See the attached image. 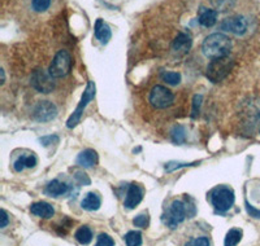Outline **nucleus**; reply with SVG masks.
<instances>
[{
  "instance_id": "14",
  "label": "nucleus",
  "mask_w": 260,
  "mask_h": 246,
  "mask_svg": "<svg viewBox=\"0 0 260 246\" xmlns=\"http://www.w3.org/2000/svg\"><path fill=\"white\" fill-rule=\"evenodd\" d=\"M217 16H219V12H217L216 9H210L202 7V8L199 9L198 15L199 24L203 27H212L213 25H216V22H217Z\"/></svg>"
},
{
  "instance_id": "33",
  "label": "nucleus",
  "mask_w": 260,
  "mask_h": 246,
  "mask_svg": "<svg viewBox=\"0 0 260 246\" xmlns=\"http://www.w3.org/2000/svg\"><path fill=\"white\" fill-rule=\"evenodd\" d=\"M0 73H2V83H4V80H6V75H4V70H3V69L0 70Z\"/></svg>"
},
{
  "instance_id": "2",
  "label": "nucleus",
  "mask_w": 260,
  "mask_h": 246,
  "mask_svg": "<svg viewBox=\"0 0 260 246\" xmlns=\"http://www.w3.org/2000/svg\"><path fill=\"white\" fill-rule=\"evenodd\" d=\"M234 62L229 57H221V59H215L208 64L207 66V78L212 83H219L225 79L228 74L233 69Z\"/></svg>"
},
{
  "instance_id": "11",
  "label": "nucleus",
  "mask_w": 260,
  "mask_h": 246,
  "mask_svg": "<svg viewBox=\"0 0 260 246\" xmlns=\"http://www.w3.org/2000/svg\"><path fill=\"white\" fill-rule=\"evenodd\" d=\"M143 198V191L142 188L137 184H130L129 189H127L126 197H125V208L132 210V209H136V206H138L141 203Z\"/></svg>"
},
{
  "instance_id": "30",
  "label": "nucleus",
  "mask_w": 260,
  "mask_h": 246,
  "mask_svg": "<svg viewBox=\"0 0 260 246\" xmlns=\"http://www.w3.org/2000/svg\"><path fill=\"white\" fill-rule=\"evenodd\" d=\"M186 246H210V240L207 237H198V238H191Z\"/></svg>"
},
{
  "instance_id": "13",
  "label": "nucleus",
  "mask_w": 260,
  "mask_h": 246,
  "mask_svg": "<svg viewBox=\"0 0 260 246\" xmlns=\"http://www.w3.org/2000/svg\"><path fill=\"white\" fill-rule=\"evenodd\" d=\"M94 34L95 38L101 42L102 44H107L112 38V31H111V27L104 22L102 18H98L96 22H95L94 27Z\"/></svg>"
},
{
  "instance_id": "28",
  "label": "nucleus",
  "mask_w": 260,
  "mask_h": 246,
  "mask_svg": "<svg viewBox=\"0 0 260 246\" xmlns=\"http://www.w3.org/2000/svg\"><path fill=\"white\" fill-rule=\"evenodd\" d=\"M133 224L139 228H147L148 224H150V218L147 214H139L138 217L134 218Z\"/></svg>"
},
{
  "instance_id": "21",
  "label": "nucleus",
  "mask_w": 260,
  "mask_h": 246,
  "mask_svg": "<svg viewBox=\"0 0 260 246\" xmlns=\"http://www.w3.org/2000/svg\"><path fill=\"white\" fill-rule=\"evenodd\" d=\"M242 236H243L242 229H238V228L231 229V231L226 233V236H225L224 245L225 246H236L237 243L242 240Z\"/></svg>"
},
{
  "instance_id": "8",
  "label": "nucleus",
  "mask_w": 260,
  "mask_h": 246,
  "mask_svg": "<svg viewBox=\"0 0 260 246\" xmlns=\"http://www.w3.org/2000/svg\"><path fill=\"white\" fill-rule=\"evenodd\" d=\"M175 95L164 86H155L150 92V103L156 109H166L173 104Z\"/></svg>"
},
{
  "instance_id": "26",
  "label": "nucleus",
  "mask_w": 260,
  "mask_h": 246,
  "mask_svg": "<svg viewBox=\"0 0 260 246\" xmlns=\"http://www.w3.org/2000/svg\"><path fill=\"white\" fill-rule=\"evenodd\" d=\"M51 2L52 0H31V7L38 13L46 12L51 7Z\"/></svg>"
},
{
  "instance_id": "12",
  "label": "nucleus",
  "mask_w": 260,
  "mask_h": 246,
  "mask_svg": "<svg viewBox=\"0 0 260 246\" xmlns=\"http://www.w3.org/2000/svg\"><path fill=\"white\" fill-rule=\"evenodd\" d=\"M192 46V39L186 32H180L172 44V50L177 55H186Z\"/></svg>"
},
{
  "instance_id": "3",
  "label": "nucleus",
  "mask_w": 260,
  "mask_h": 246,
  "mask_svg": "<svg viewBox=\"0 0 260 246\" xmlns=\"http://www.w3.org/2000/svg\"><path fill=\"white\" fill-rule=\"evenodd\" d=\"M95 94H96L95 83L92 82V80H90V82L87 83V86H86L85 91H83V95H82V97H81L80 104H78L77 108H76V110L73 111V114L69 117L68 122H67V127H68V129H74V127L77 126L78 123H80L86 106L89 105L90 101H92V100L95 99Z\"/></svg>"
},
{
  "instance_id": "25",
  "label": "nucleus",
  "mask_w": 260,
  "mask_h": 246,
  "mask_svg": "<svg viewBox=\"0 0 260 246\" xmlns=\"http://www.w3.org/2000/svg\"><path fill=\"white\" fill-rule=\"evenodd\" d=\"M186 139V132L182 126H176L175 129L172 130V140L176 144H182L185 143Z\"/></svg>"
},
{
  "instance_id": "24",
  "label": "nucleus",
  "mask_w": 260,
  "mask_h": 246,
  "mask_svg": "<svg viewBox=\"0 0 260 246\" xmlns=\"http://www.w3.org/2000/svg\"><path fill=\"white\" fill-rule=\"evenodd\" d=\"M161 78L164 82L171 86H177L181 82V74L175 73V71H166V73L161 74Z\"/></svg>"
},
{
  "instance_id": "32",
  "label": "nucleus",
  "mask_w": 260,
  "mask_h": 246,
  "mask_svg": "<svg viewBox=\"0 0 260 246\" xmlns=\"http://www.w3.org/2000/svg\"><path fill=\"white\" fill-rule=\"evenodd\" d=\"M9 219H8V214H7L6 210H2V224H0V227L2 228H6L7 224H8Z\"/></svg>"
},
{
  "instance_id": "31",
  "label": "nucleus",
  "mask_w": 260,
  "mask_h": 246,
  "mask_svg": "<svg viewBox=\"0 0 260 246\" xmlns=\"http://www.w3.org/2000/svg\"><path fill=\"white\" fill-rule=\"evenodd\" d=\"M246 210H247L250 217L255 218V219H260V210L255 209L254 206H251L248 202H246Z\"/></svg>"
},
{
  "instance_id": "29",
  "label": "nucleus",
  "mask_w": 260,
  "mask_h": 246,
  "mask_svg": "<svg viewBox=\"0 0 260 246\" xmlns=\"http://www.w3.org/2000/svg\"><path fill=\"white\" fill-rule=\"evenodd\" d=\"M202 95H195L194 99H192V111H191V117L197 118L199 115V111H201V105H202Z\"/></svg>"
},
{
  "instance_id": "23",
  "label": "nucleus",
  "mask_w": 260,
  "mask_h": 246,
  "mask_svg": "<svg viewBox=\"0 0 260 246\" xmlns=\"http://www.w3.org/2000/svg\"><path fill=\"white\" fill-rule=\"evenodd\" d=\"M126 246H141L142 245V234L138 231H130L125 234Z\"/></svg>"
},
{
  "instance_id": "5",
  "label": "nucleus",
  "mask_w": 260,
  "mask_h": 246,
  "mask_svg": "<svg viewBox=\"0 0 260 246\" xmlns=\"http://www.w3.org/2000/svg\"><path fill=\"white\" fill-rule=\"evenodd\" d=\"M186 214V203L180 201V199H177V201H173V202L171 203V206L168 208V210L166 211V214L162 217V222L166 223L169 228L175 229L180 226L183 220H185Z\"/></svg>"
},
{
  "instance_id": "19",
  "label": "nucleus",
  "mask_w": 260,
  "mask_h": 246,
  "mask_svg": "<svg viewBox=\"0 0 260 246\" xmlns=\"http://www.w3.org/2000/svg\"><path fill=\"white\" fill-rule=\"evenodd\" d=\"M37 165V158L34 154H27V155H21L20 158L15 162L13 167L17 173L24 171L25 169H32Z\"/></svg>"
},
{
  "instance_id": "4",
  "label": "nucleus",
  "mask_w": 260,
  "mask_h": 246,
  "mask_svg": "<svg viewBox=\"0 0 260 246\" xmlns=\"http://www.w3.org/2000/svg\"><path fill=\"white\" fill-rule=\"evenodd\" d=\"M210 199L212 206L216 209V211L225 213V211H228L233 206L236 197H234L233 189H231V188L217 187L211 192Z\"/></svg>"
},
{
  "instance_id": "17",
  "label": "nucleus",
  "mask_w": 260,
  "mask_h": 246,
  "mask_svg": "<svg viewBox=\"0 0 260 246\" xmlns=\"http://www.w3.org/2000/svg\"><path fill=\"white\" fill-rule=\"evenodd\" d=\"M102 205V199L101 197L98 196L96 193L94 192H90L85 196V198L82 199V202H81V206H82L83 210L87 211H95L98 209L101 208Z\"/></svg>"
},
{
  "instance_id": "20",
  "label": "nucleus",
  "mask_w": 260,
  "mask_h": 246,
  "mask_svg": "<svg viewBox=\"0 0 260 246\" xmlns=\"http://www.w3.org/2000/svg\"><path fill=\"white\" fill-rule=\"evenodd\" d=\"M74 238L81 243V245H89L92 240V232L87 226H83L78 228L74 233Z\"/></svg>"
},
{
  "instance_id": "15",
  "label": "nucleus",
  "mask_w": 260,
  "mask_h": 246,
  "mask_svg": "<svg viewBox=\"0 0 260 246\" xmlns=\"http://www.w3.org/2000/svg\"><path fill=\"white\" fill-rule=\"evenodd\" d=\"M98 163V154L94 149H86L77 157V165L83 169H90Z\"/></svg>"
},
{
  "instance_id": "9",
  "label": "nucleus",
  "mask_w": 260,
  "mask_h": 246,
  "mask_svg": "<svg viewBox=\"0 0 260 246\" xmlns=\"http://www.w3.org/2000/svg\"><path fill=\"white\" fill-rule=\"evenodd\" d=\"M56 115V106L53 105L51 101H47V100L38 101V104L34 108V111H32V117L38 122H48V120H52Z\"/></svg>"
},
{
  "instance_id": "6",
  "label": "nucleus",
  "mask_w": 260,
  "mask_h": 246,
  "mask_svg": "<svg viewBox=\"0 0 260 246\" xmlns=\"http://www.w3.org/2000/svg\"><path fill=\"white\" fill-rule=\"evenodd\" d=\"M72 70V57L68 51L61 50L55 55L51 64L48 73L53 78H64L68 75Z\"/></svg>"
},
{
  "instance_id": "1",
  "label": "nucleus",
  "mask_w": 260,
  "mask_h": 246,
  "mask_svg": "<svg viewBox=\"0 0 260 246\" xmlns=\"http://www.w3.org/2000/svg\"><path fill=\"white\" fill-rule=\"evenodd\" d=\"M231 50V38L225 35V34H221V32L211 34V35L204 39L203 44H202V51H203L204 56L211 60L226 57Z\"/></svg>"
},
{
  "instance_id": "16",
  "label": "nucleus",
  "mask_w": 260,
  "mask_h": 246,
  "mask_svg": "<svg viewBox=\"0 0 260 246\" xmlns=\"http://www.w3.org/2000/svg\"><path fill=\"white\" fill-rule=\"evenodd\" d=\"M30 211H31V214L37 215L39 218H43V219H50L55 214V210H53L52 206L47 202H43V201L32 203Z\"/></svg>"
},
{
  "instance_id": "7",
  "label": "nucleus",
  "mask_w": 260,
  "mask_h": 246,
  "mask_svg": "<svg viewBox=\"0 0 260 246\" xmlns=\"http://www.w3.org/2000/svg\"><path fill=\"white\" fill-rule=\"evenodd\" d=\"M30 83L41 94H51L55 90V78L43 69H37L32 71Z\"/></svg>"
},
{
  "instance_id": "10",
  "label": "nucleus",
  "mask_w": 260,
  "mask_h": 246,
  "mask_svg": "<svg viewBox=\"0 0 260 246\" xmlns=\"http://www.w3.org/2000/svg\"><path fill=\"white\" fill-rule=\"evenodd\" d=\"M221 30L228 32H232L234 35H243L247 31V20L242 16H233V17L225 18L220 25Z\"/></svg>"
},
{
  "instance_id": "18",
  "label": "nucleus",
  "mask_w": 260,
  "mask_h": 246,
  "mask_svg": "<svg viewBox=\"0 0 260 246\" xmlns=\"http://www.w3.org/2000/svg\"><path fill=\"white\" fill-rule=\"evenodd\" d=\"M67 192H68V185L65 184V183L60 182V180H56V179L48 183V185L46 187V193L52 197L62 196Z\"/></svg>"
},
{
  "instance_id": "27",
  "label": "nucleus",
  "mask_w": 260,
  "mask_h": 246,
  "mask_svg": "<svg viewBox=\"0 0 260 246\" xmlns=\"http://www.w3.org/2000/svg\"><path fill=\"white\" fill-rule=\"evenodd\" d=\"M95 246H115V241L111 237L110 234L101 233L98 236V240Z\"/></svg>"
},
{
  "instance_id": "22",
  "label": "nucleus",
  "mask_w": 260,
  "mask_h": 246,
  "mask_svg": "<svg viewBox=\"0 0 260 246\" xmlns=\"http://www.w3.org/2000/svg\"><path fill=\"white\" fill-rule=\"evenodd\" d=\"M237 0H211V4L217 12H226L233 8Z\"/></svg>"
}]
</instances>
